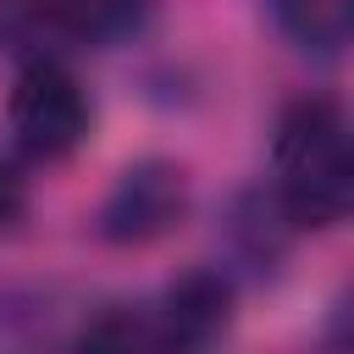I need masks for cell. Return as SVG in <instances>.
<instances>
[{"instance_id": "obj_1", "label": "cell", "mask_w": 354, "mask_h": 354, "mask_svg": "<svg viewBox=\"0 0 354 354\" xmlns=\"http://www.w3.org/2000/svg\"><path fill=\"white\" fill-rule=\"evenodd\" d=\"M277 216L288 227H337L354 205V149L348 122L332 100H299L277 122L271 144Z\"/></svg>"}, {"instance_id": "obj_2", "label": "cell", "mask_w": 354, "mask_h": 354, "mask_svg": "<svg viewBox=\"0 0 354 354\" xmlns=\"http://www.w3.org/2000/svg\"><path fill=\"white\" fill-rule=\"evenodd\" d=\"M6 122L33 160H66L88 138V94L61 61H33L11 83Z\"/></svg>"}, {"instance_id": "obj_3", "label": "cell", "mask_w": 354, "mask_h": 354, "mask_svg": "<svg viewBox=\"0 0 354 354\" xmlns=\"http://www.w3.org/2000/svg\"><path fill=\"white\" fill-rule=\"evenodd\" d=\"M183 210H188L183 171L166 160H138L111 188V199L100 210V232L111 243H155L183 221Z\"/></svg>"}, {"instance_id": "obj_4", "label": "cell", "mask_w": 354, "mask_h": 354, "mask_svg": "<svg viewBox=\"0 0 354 354\" xmlns=\"http://www.w3.org/2000/svg\"><path fill=\"white\" fill-rule=\"evenodd\" d=\"M155 321V343H177V348H199L216 332H227L232 321V282L221 271H188L166 288L160 310H149Z\"/></svg>"}, {"instance_id": "obj_5", "label": "cell", "mask_w": 354, "mask_h": 354, "mask_svg": "<svg viewBox=\"0 0 354 354\" xmlns=\"http://www.w3.org/2000/svg\"><path fill=\"white\" fill-rule=\"evenodd\" d=\"M22 22L50 33V39H72V44H116L127 39L149 0H17Z\"/></svg>"}, {"instance_id": "obj_6", "label": "cell", "mask_w": 354, "mask_h": 354, "mask_svg": "<svg viewBox=\"0 0 354 354\" xmlns=\"http://www.w3.org/2000/svg\"><path fill=\"white\" fill-rule=\"evenodd\" d=\"M277 28L304 50V55H337L348 44L354 0H266Z\"/></svg>"}, {"instance_id": "obj_7", "label": "cell", "mask_w": 354, "mask_h": 354, "mask_svg": "<svg viewBox=\"0 0 354 354\" xmlns=\"http://www.w3.org/2000/svg\"><path fill=\"white\" fill-rule=\"evenodd\" d=\"M22 205H28V188H22V171L0 155V232L6 227H17V216H22Z\"/></svg>"}]
</instances>
